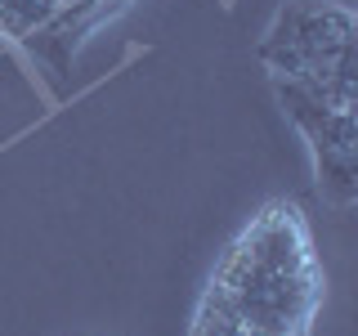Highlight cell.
<instances>
[{
    "mask_svg": "<svg viewBox=\"0 0 358 336\" xmlns=\"http://www.w3.org/2000/svg\"><path fill=\"white\" fill-rule=\"evenodd\" d=\"M278 104L296 130L305 134L313 153V175H318V193L331 206H354L358 197V104H341L327 90H313L300 81L273 76Z\"/></svg>",
    "mask_w": 358,
    "mask_h": 336,
    "instance_id": "3957f363",
    "label": "cell"
},
{
    "mask_svg": "<svg viewBox=\"0 0 358 336\" xmlns=\"http://www.w3.org/2000/svg\"><path fill=\"white\" fill-rule=\"evenodd\" d=\"M210 291H220L255 332L309 336L322 305V269L296 202H268L229 242L210 274Z\"/></svg>",
    "mask_w": 358,
    "mask_h": 336,
    "instance_id": "6da1fadb",
    "label": "cell"
},
{
    "mask_svg": "<svg viewBox=\"0 0 358 336\" xmlns=\"http://www.w3.org/2000/svg\"><path fill=\"white\" fill-rule=\"evenodd\" d=\"M273 76L358 104V18L336 0H287L260 45Z\"/></svg>",
    "mask_w": 358,
    "mask_h": 336,
    "instance_id": "7a4b0ae2",
    "label": "cell"
},
{
    "mask_svg": "<svg viewBox=\"0 0 358 336\" xmlns=\"http://www.w3.org/2000/svg\"><path fill=\"white\" fill-rule=\"evenodd\" d=\"M188 336H268V332L246 328L242 314L233 309L229 300L220 296V291L206 287V296H201V305H197V314H193V332H188Z\"/></svg>",
    "mask_w": 358,
    "mask_h": 336,
    "instance_id": "277c9868",
    "label": "cell"
}]
</instances>
